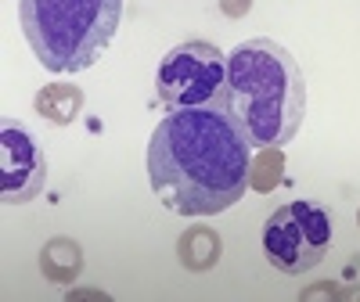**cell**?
I'll return each instance as SVG.
<instances>
[{"instance_id": "1", "label": "cell", "mask_w": 360, "mask_h": 302, "mask_svg": "<svg viewBox=\"0 0 360 302\" xmlns=\"http://www.w3.org/2000/svg\"><path fill=\"white\" fill-rule=\"evenodd\" d=\"M252 144L217 105L169 112L148 140V180L176 216H217L242 202Z\"/></svg>"}, {"instance_id": "2", "label": "cell", "mask_w": 360, "mask_h": 302, "mask_svg": "<svg viewBox=\"0 0 360 302\" xmlns=\"http://www.w3.org/2000/svg\"><path fill=\"white\" fill-rule=\"evenodd\" d=\"M252 147H285L307 119V79L295 58L270 37L238 44L227 54V79L213 101Z\"/></svg>"}, {"instance_id": "3", "label": "cell", "mask_w": 360, "mask_h": 302, "mask_svg": "<svg viewBox=\"0 0 360 302\" xmlns=\"http://www.w3.org/2000/svg\"><path fill=\"white\" fill-rule=\"evenodd\" d=\"M25 44L54 76L90 69L123 22V0H18Z\"/></svg>"}, {"instance_id": "4", "label": "cell", "mask_w": 360, "mask_h": 302, "mask_svg": "<svg viewBox=\"0 0 360 302\" xmlns=\"http://www.w3.org/2000/svg\"><path fill=\"white\" fill-rule=\"evenodd\" d=\"M332 249V213L321 202H285L263 220V256L278 274H310Z\"/></svg>"}, {"instance_id": "5", "label": "cell", "mask_w": 360, "mask_h": 302, "mask_svg": "<svg viewBox=\"0 0 360 302\" xmlns=\"http://www.w3.org/2000/svg\"><path fill=\"white\" fill-rule=\"evenodd\" d=\"M227 79V54L209 40H188L162 54L155 69V94L166 112L213 105Z\"/></svg>"}, {"instance_id": "6", "label": "cell", "mask_w": 360, "mask_h": 302, "mask_svg": "<svg viewBox=\"0 0 360 302\" xmlns=\"http://www.w3.org/2000/svg\"><path fill=\"white\" fill-rule=\"evenodd\" d=\"M47 188V159L29 126L4 119L0 126V198L4 205H25Z\"/></svg>"}]
</instances>
